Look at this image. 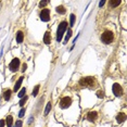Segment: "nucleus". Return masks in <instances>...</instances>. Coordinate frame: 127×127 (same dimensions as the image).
<instances>
[{
  "instance_id": "nucleus-1",
  "label": "nucleus",
  "mask_w": 127,
  "mask_h": 127,
  "mask_svg": "<svg viewBox=\"0 0 127 127\" xmlns=\"http://www.w3.org/2000/svg\"><path fill=\"white\" fill-rule=\"evenodd\" d=\"M66 28H67V22H65V21L61 22L59 27H58V31H57V40H58V42H60V41L62 40L63 34H64V32L66 31Z\"/></svg>"
},
{
  "instance_id": "nucleus-2",
  "label": "nucleus",
  "mask_w": 127,
  "mask_h": 127,
  "mask_svg": "<svg viewBox=\"0 0 127 127\" xmlns=\"http://www.w3.org/2000/svg\"><path fill=\"white\" fill-rule=\"evenodd\" d=\"M96 81L92 77H84L79 81V85L83 87H95Z\"/></svg>"
},
{
  "instance_id": "nucleus-3",
  "label": "nucleus",
  "mask_w": 127,
  "mask_h": 127,
  "mask_svg": "<svg viewBox=\"0 0 127 127\" xmlns=\"http://www.w3.org/2000/svg\"><path fill=\"white\" fill-rule=\"evenodd\" d=\"M113 38H114V35H113V33L111 31H106L103 33V34L101 35V40L102 42L106 43V45H109V43H111L113 41Z\"/></svg>"
},
{
  "instance_id": "nucleus-4",
  "label": "nucleus",
  "mask_w": 127,
  "mask_h": 127,
  "mask_svg": "<svg viewBox=\"0 0 127 127\" xmlns=\"http://www.w3.org/2000/svg\"><path fill=\"white\" fill-rule=\"evenodd\" d=\"M112 91L116 97H121L123 95V88H122V86H121L120 84L115 83V84L112 86Z\"/></svg>"
},
{
  "instance_id": "nucleus-5",
  "label": "nucleus",
  "mask_w": 127,
  "mask_h": 127,
  "mask_svg": "<svg viewBox=\"0 0 127 127\" xmlns=\"http://www.w3.org/2000/svg\"><path fill=\"white\" fill-rule=\"evenodd\" d=\"M72 104V99L70 97H64V98L61 99V101H60V106L62 107V109H67L68 106H71Z\"/></svg>"
},
{
  "instance_id": "nucleus-6",
  "label": "nucleus",
  "mask_w": 127,
  "mask_h": 127,
  "mask_svg": "<svg viewBox=\"0 0 127 127\" xmlns=\"http://www.w3.org/2000/svg\"><path fill=\"white\" fill-rule=\"evenodd\" d=\"M40 20L43 21V22H48L49 20H50V11H49L48 9H43L42 11L40 12Z\"/></svg>"
},
{
  "instance_id": "nucleus-7",
  "label": "nucleus",
  "mask_w": 127,
  "mask_h": 127,
  "mask_svg": "<svg viewBox=\"0 0 127 127\" xmlns=\"http://www.w3.org/2000/svg\"><path fill=\"white\" fill-rule=\"evenodd\" d=\"M19 66H20V60L15 58V59H13L12 61H11L10 65H9V68L12 72H16L19 70Z\"/></svg>"
},
{
  "instance_id": "nucleus-8",
  "label": "nucleus",
  "mask_w": 127,
  "mask_h": 127,
  "mask_svg": "<svg viewBox=\"0 0 127 127\" xmlns=\"http://www.w3.org/2000/svg\"><path fill=\"white\" fill-rule=\"evenodd\" d=\"M97 117H98V113H97L96 111L89 112L88 113V115H87V120L89 121V122H93V121H96Z\"/></svg>"
},
{
  "instance_id": "nucleus-9",
  "label": "nucleus",
  "mask_w": 127,
  "mask_h": 127,
  "mask_svg": "<svg viewBox=\"0 0 127 127\" xmlns=\"http://www.w3.org/2000/svg\"><path fill=\"white\" fill-rule=\"evenodd\" d=\"M43 42H45L46 45H49V43L51 42V35H50L49 32L45 33V36H43Z\"/></svg>"
},
{
  "instance_id": "nucleus-10",
  "label": "nucleus",
  "mask_w": 127,
  "mask_h": 127,
  "mask_svg": "<svg viewBox=\"0 0 127 127\" xmlns=\"http://www.w3.org/2000/svg\"><path fill=\"white\" fill-rule=\"evenodd\" d=\"M125 120H126V115H125V113H122V112H121L120 114H117V116H116V121H117V123H118V124L123 123Z\"/></svg>"
},
{
  "instance_id": "nucleus-11",
  "label": "nucleus",
  "mask_w": 127,
  "mask_h": 127,
  "mask_svg": "<svg viewBox=\"0 0 127 127\" xmlns=\"http://www.w3.org/2000/svg\"><path fill=\"white\" fill-rule=\"evenodd\" d=\"M24 39V34L22 33L21 31L20 32H18V34H16V42L18 43H21L22 41H23Z\"/></svg>"
},
{
  "instance_id": "nucleus-12",
  "label": "nucleus",
  "mask_w": 127,
  "mask_h": 127,
  "mask_svg": "<svg viewBox=\"0 0 127 127\" xmlns=\"http://www.w3.org/2000/svg\"><path fill=\"white\" fill-rule=\"evenodd\" d=\"M11 93H12V91H11L10 89L5 90V91L3 92V98H4V100H5V101H9V100H10V98H11Z\"/></svg>"
},
{
  "instance_id": "nucleus-13",
  "label": "nucleus",
  "mask_w": 127,
  "mask_h": 127,
  "mask_svg": "<svg viewBox=\"0 0 127 127\" xmlns=\"http://www.w3.org/2000/svg\"><path fill=\"white\" fill-rule=\"evenodd\" d=\"M22 82H23V77H20V78L18 79V82H16L15 86H14V91H18V90L20 89V87H21V84H22Z\"/></svg>"
},
{
  "instance_id": "nucleus-14",
  "label": "nucleus",
  "mask_w": 127,
  "mask_h": 127,
  "mask_svg": "<svg viewBox=\"0 0 127 127\" xmlns=\"http://www.w3.org/2000/svg\"><path fill=\"white\" fill-rule=\"evenodd\" d=\"M109 3H110V5H111L112 8H115V7H117V5L121 4V0H111Z\"/></svg>"
},
{
  "instance_id": "nucleus-15",
  "label": "nucleus",
  "mask_w": 127,
  "mask_h": 127,
  "mask_svg": "<svg viewBox=\"0 0 127 127\" xmlns=\"http://www.w3.org/2000/svg\"><path fill=\"white\" fill-rule=\"evenodd\" d=\"M57 12L59 13V14H64V13L66 12L65 8L62 7V5H59V7H57Z\"/></svg>"
},
{
  "instance_id": "nucleus-16",
  "label": "nucleus",
  "mask_w": 127,
  "mask_h": 127,
  "mask_svg": "<svg viewBox=\"0 0 127 127\" xmlns=\"http://www.w3.org/2000/svg\"><path fill=\"white\" fill-rule=\"evenodd\" d=\"M12 124H13V117L9 115V116L7 117V126L8 127H12Z\"/></svg>"
},
{
  "instance_id": "nucleus-17",
  "label": "nucleus",
  "mask_w": 127,
  "mask_h": 127,
  "mask_svg": "<svg viewBox=\"0 0 127 127\" xmlns=\"http://www.w3.org/2000/svg\"><path fill=\"white\" fill-rule=\"evenodd\" d=\"M51 110V103L49 102V103H47V106H46V110H45V115H48L49 112H50Z\"/></svg>"
},
{
  "instance_id": "nucleus-18",
  "label": "nucleus",
  "mask_w": 127,
  "mask_h": 127,
  "mask_svg": "<svg viewBox=\"0 0 127 127\" xmlns=\"http://www.w3.org/2000/svg\"><path fill=\"white\" fill-rule=\"evenodd\" d=\"M71 36H72V29H68V31H67V34H66V36H65V39H64L65 42H67L68 39L71 38Z\"/></svg>"
},
{
  "instance_id": "nucleus-19",
  "label": "nucleus",
  "mask_w": 127,
  "mask_h": 127,
  "mask_svg": "<svg viewBox=\"0 0 127 127\" xmlns=\"http://www.w3.org/2000/svg\"><path fill=\"white\" fill-rule=\"evenodd\" d=\"M25 93H26V89H25V88H22V89L20 90V92H19V95H18V96L20 97V98H23Z\"/></svg>"
},
{
  "instance_id": "nucleus-20",
  "label": "nucleus",
  "mask_w": 127,
  "mask_h": 127,
  "mask_svg": "<svg viewBox=\"0 0 127 127\" xmlns=\"http://www.w3.org/2000/svg\"><path fill=\"white\" fill-rule=\"evenodd\" d=\"M38 90H39V85H37V86H35L34 88V90H33V97H36L37 96V93H38Z\"/></svg>"
},
{
  "instance_id": "nucleus-21",
  "label": "nucleus",
  "mask_w": 127,
  "mask_h": 127,
  "mask_svg": "<svg viewBox=\"0 0 127 127\" xmlns=\"http://www.w3.org/2000/svg\"><path fill=\"white\" fill-rule=\"evenodd\" d=\"M75 14H71V21H70V25L71 26H73L74 25V23H75Z\"/></svg>"
},
{
  "instance_id": "nucleus-22",
  "label": "nucleus",
  "mask_w": 127,
  "mask_h": 127,
  "mask_svg": "<svg viewBox=\"0 0 127 127\" xmlns=\"http://www.w3.org/2000/svg\"><path fill=\"white\" fill-rule=\"evenodd\" d=\"M26 101H27V97L25 96V97H23V98L21 99V101H20V103H19V104H20L21 106H23L24 104H25V102H26Z\"/></svg>"
},
{
  "instance_id": "nucleus-23",
  "label": "nucleus",
  "mask_w": 127,
  "mask_h": 127,
  "mask_svg": "<svg viewBox=\"0 0 127 127\" xmlns=\"http://www.w3.org/2000/svg\"><path fill=\"white\" fill-rule=\"evenodd\" d=\"M97 97H98V98H104V92L99 90V91L97 92Z\"/></svg>"
},
{
  "instance_id": "nucleus-24",
  "label": "nucleus",
  "mask_w": 127,
  "mask_h": 127,
  "mask_svg": "<svg viewBox=\"0 0 127 127\" xmlns=\"http://www.w3.org/2000/svg\"><path fill=\"white\" fill-rule=\"evenodd\" d=\"M24 114H25V109H22L21 111H20V113H19V116H20V117H23Z\"/></svg>"
},
{
  "instance_id": "nucleus-25",
  "label": "nucleus",
  "mask_w": 127,
  "mask_h": 127,
  "mask_svg": "<svg viewBox=\"0 0 127 127\" xmlns=\"http://www.w3.org/2000/svg\"><path fill=\"white\" fill-rule=\"evenodd\" d=\"M14 127H22V121H16Z\"/></svg>"
},
{
  "instance_id": "nucleus-26",
  "label": "nucleus",
  "mask_w": 127,
  "mask_h": 127,
  "mask_svg": "<svg viewBox=\"0 0 127 127\" xmlns=\"http://www.w3.org/2000/svg\"><path fill=\"white\" fill-rule=\"evenodd\" d=\"M48 3V1H40V3H39V5H40V8L41 7H45V5Z\"/></svg>"
},
{
  "instance_id": "nucleus-27",
  "label": "nucleus",
  "mask_w": 127,
  "mask_h": 127,
  "mask_svg": "<svg viewBox=\"0 0 127 127\" xmlns=\"http://www.w3.org/2000/svg\"><path fill=\"white\" fill-rule=\"evenodd\" d=\"M26 68H27V65H26V64H23V65H22V72H23V73L26 71Z\"/></svg>"
},
{
  "instance_id": "nucleus-28",
  "label": "nucleus",
  "mask_w": 127,
  "mask_h": 127,
  "mask_svg": "<svg viewBox=\"0 0 127 127\" xmlns=\"http://www.w3.org/2000/svg\"><path fill=\"white\" fill-rule=\"evenodd\" d=\"M4 120H0V127H4Z\"/></svg>"
},
{
  "instance_id": "nucleus-29",
  "label": "nucleus",
  "mask_w": 127,
  "mask_h": 127,
  "mask_svg": "<svg viewBox=\"0 0 127 127\" xmlns=\"http://www.w3.org/2000/svg\"><path fill=\"white\" fill-rule=\"evenodd\" d=\"M104 3H106V1H100V2H99V7H102Z\"/></svg>"
},
{
  "instance_id": "nucleus-30",
  "label": "nucleus",
  "mask_w": 127,
  "mask_h": 127,
  "mask_svg": "<svg viewBox=\"0 0 127 127\" xmlns=\"http://www.w3.org/2000/svg\"><path fill=\"white\" fill-rule=\"evenodd\" d=\"M33 121H34V118H33V117H29V121H28V123L31 124V123L33 122Z\"/></svg>"
}]
</instances>
